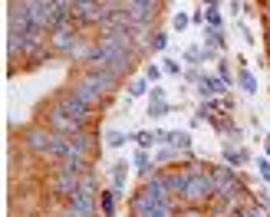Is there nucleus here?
<instances>
[{"mask_svg":"<svg viewBox=\"0 0 270 217\" xmlns=\"http://www.w3.org/2000/svg\"><path fill=\"white\" fill-rule=\"evenodd\" d=\"M267 4H270V0H267Z\"/></svg>","mask_w":270,"mask_h":217,"instance_id":"nucleus-27","label":"nucleus"},{"mask_svg":"<svg viewBox=\"0 0 270 217\" xmlns=\"http://www.w3.org/2000/svg\"><path fill=\"white\" fill-rule=\"evenodd\" d=\"M172 145L182 148V152H188V148H191V135L188 132H172Z\"/></svg>","mask_w":270,"mask_h":217,"instance_id":"nucleus-12","label":"nucleus"},{"mask_svg":"<svg viewBox=\"0 0 270 217\" xmlns=\"http://www.w3.org/2000/svg\"><path fill=\"white\" fill-rule=\"evenodd\" d=\"M50 142H53V132H30L26 135V145H30L33 152H40V155L50 152Z\"/></svg>","mask_w":270,"mask_h":217,"instance_id":"nucleus-5","label":"nucleus"},{"mask_svg":"<svg viewBox=\"0 0 270 217\" xmlns=\"http://www.w3.org/2000/svg\"><path fill=\"white\" fill-rule=\"evenodd\" d=\"M221 92H224V82H221V76H204V79H201V96L214 99V96H221Z\"/></svg>","mask_w":270,"mask_h":217,"instance_id":"nucleus-7","label":"nucleus"},{"mask_svg":"<svg viewBox=\"0 0 270 217\" xmlns=\"http://www.w3.org/2000/svg\"><path fill=\"white\" fill-rule=\"evenodd\" d=\"M106 145H109V148L126 145V135H122V132H106Z\"/></svg>","mask_w":270,"mask_h":217,"instance_id":"nucleus-15","label":"nucleus"},{"mask_svg":"<svg viewBox=\"0 0 270 217\" xmlns=\"http://www.w3.org/2000/svg\"><path fill=\"white\" fill-rule=\"evenodd\" d=\"M204 7L208 10H218V0H204Z\"/></svg>","mask_w":270,"mask_h":217,"instance_id":"nucleus-24","label":"nucleus"},{"mask_svg":"<svg viewBox=\"0 0 270 217\" xmlns=\"http://www.w3.org/2000/svg\"><path fill=\"white\" fill-rule=\"evenodd\" d=\"M178 152H182V148H162V152H158V162H168V158H175Z\"/></svg>","mask_w":270,"mask_h":217,"instance_id":"nucleus-22","label":"nucleus"},{"mask_svg":"<svg viewBox=\"0 0 270 217\" xmlns=\"http://www.w3.org/2000/svg\"><path fill=\"white\" fill-rule=\"evenodd\" d=\"M188 24H191L188 14H175V30H188Z\"/></svg>","mask_w":270,"mask_h":217,"instance_id":"nucleus-20","label":"nucleus"},{"mask_svg":"<svg viewBox=\"0 0 270 217\" xmlns=\"http://www.w3.org/2000/svg\"><path fill=\"white\" fill-rule=\"evenodd\" d=\"M126 171H128V162H119L116 168H112V178H116V191H122V184H126Z\"/></svg>","mask_w":270,"mask_h":217,"instance_id":"nucleus-10","label":"nucleus"},{"mask_svg":"<svg viewBox=\"0 0 270 217\" xmlns=\"http://www.w3.org/2000/svg\"><path fill=\"white\" fill-rule=\"evenodd\" d=\"M214 174H208V171H191L188 174V188H184L182 198H188V201H208L211 194H214Z\"/></svg>","mask_w":270,"mask_h":217,"instance_id":"nucleus-2","label":"nucleus"},{"mask_svg":"<svg viewBox=\"0 0 270 217\" xmlns=\"http://www.w3.org/2000/svg\"><path fill=\"white\" fill-rule=\"evenodd\" d=\"M204 20H208V26L221 30V14H218V10H208V14H204Z\"/></svg>","mask_w":270,"mask_h":217,"instance_id":"nucleus-17","label":"nucleus"},{"mask_svg":"<svg viewBox=\"0 0 270 217\" xmlns=\"http://www.w3.org/2000/svg\"><path fill=\"white\" fill-rule=\"evenodd\" d=\"M50 125H53V132H60V135H76V132H82V125L76 122V118H70L63 108H53V112H50Z\"/></svg>","mask_w":270,"mask_h":217,"instance_id":"nucleus-4","label":"nucleus"},{"mask_svg":"<svg viewBox=\"0 0 270 217\" xmlns=\"http://www.w3.org/2000/svg\"><path fill=\"white\" fill-rule=\"evenodd\" d=\"M165 43H168V33H152V46L155 50H165Z\"/></svg>","mask_w":270,"mask_h":217,"instance_id":"nucleus-18","label":"nucleus"},{"mask_svg":"<svg viewBox=\"0 0 270 217\" xmlns=\"http://www.w3.org/2000/svg\"><path fill=\"white\" fill-rule=\"evenodd\" d=\"M267 40H270V30H267Z\"/></svg>","mask_w":270,"mask_h":217,"instance_id":"nucleus-26","label":"nucleus"},{"mask_svg":"<svg viewBox=\"0 0 270 217\" xmlns=\"http://www.w3.org/2000/svg\"><path fill=\"white\" fill-rule=\"evenodd\" d=\"M244 158H247V152H234V148H228V152H224V162L230 164V168H238V164H244Z\"/></svg>","mask_w":270,"mask_h":217,"instance_id":"nucleus-9","label":"nucleus"},{"mask_svg":"<svg viewBox=\"0 0 270 217\" xmlns=\"http://www.w3.org/2000/svg\"><path fill=\"white\" fill-rule=\"evenodd\" d=\"M56 108H63L66 116H70V118H76L80 125H86V122H89V116H92V106H89L86 99H80L76 92H66L63 99L56 102Z\"/></svg>","mask_w":270,"mask_h":217,"instance_id":"nucleus-3","label":"nucleus"},{"mask_svg":"<svg viewBox=\"0 0 270 217\" xmlns=\"http://www.w3.org/2000/svg\"><path fill=\"white\" fill-rule=\"evenodd\" d=\"M116 194H119L116 188H112V191H102V201H99V204H102V214H106V217L116 214Z\"/></svg>","mask_w":270,"mask_h":217,"instance_id":"nucleus-8","label":"nucleus"},{"mask_svg":"<svg viewBox=\"0 0 270 217\" xmlns=\"http://www.w3.org/2000/svg\"><path fill=\"white\" fill-rule=\"evenodd\" d=\"M43 33L46 30H30V33H10L7 36V50L10 56H33V53H43Z\"/></svg>","mask_w":270,"mask_h":217,"instance_id":"nucleus-1","label":"nucleus"},{"mask_svg":"<svg viewBox=\"0 0 270 217\" xmlns=\"http://www.w3.org/2000/svg\"><path fill=\"white\" fill-rule=\"evenodd\" d=\"M145 79H148V82H158V79H162V70L155 66V62H152L148 70H145Z\"/></svg>","mask_w":270,"mask_h":217,"instance_id":"nucleus-19","label":"nucleus"},{"mask_svg":"<svg viewBox=\"0 0 270 217\" xmlns=\"http://www.w3.org/2000/svg\"><path fill=\"white\" fill-rule=\"evenodd\" d=\"M168 112H172V106L165 102V92H162V89H155V92H152L148 116H152V118H162V116H168Z\"/></svg>","mask_w":270,"mask_h":217,"instance_id":"nucleus-6","label":"nucleus"},{"mask_svg":"<svg viewBox=\"0 0 270 217\" xmlns=\"http://www.w3.org/2000/svg\"><path fill=\"white\" fill-rule=\"evenodd\" d=\"M244 217H270V214H267L264 208H247V210H244Z\"/></svg>","mask_w":270,"mask_h":217,"instance_id":"nucleus-23","label":"nucleus"},{"mask_svg":"<svg viewBox=\"0 0 270 217\" xmlns=\"http://www.w3.org/2000/svg\"><path fill=\"white\" fill-rule=\"evenodd\" d=\"M135 164H138V171H142L145 178L152 174V162H148V155H145V148H138V152H135Z\"/></svg>","mask_w":270,"mask_h":217,"instance_id":"nucleus-11","label":"nucleus"},{"mask_svg":"<svg viewBox=\"0 0 270 217\" xmlns=\"http://www.w3.org/2000/svg\"><path fill=\"white\" fill-rule=\"evenodd\" d=\"M257 171H260V178L270 181V162H267V158H260V162H257Z\"/></svg>","mask_w":270,"mask_h":217,"instance_id":"nucleus-21","label":"nucleus"},{"mask_svg":"<svg viewBox=\"0 0 270 217\" xmlns=\"http://www.w3.org/2000/svg\"><path fill=\"white\" fill-rule=\"evenodd\" d=\"M145 92H148V79H135L128 86V96H145Z\"/></svg>","mask_w":270,"mask_h":217,"instance_id":"nucleus-14","label":"nucleus"},{"mask_svg":"<svg viewBox=\"0 0 270 217\" xmlns=\"http://www.w3.org/2000/svg\"><path fill=\"white\" fill-rule=\"evenodd\" d=\"M267 16H270V7H267Z\"/></svg>","mask_w":270,"mask_h":217,"instance_id":"nucleus-25","label":"nucleus"},{"mask_svg":"<svg viewBox=\"0 0 270 217\" xmlns=\"http://www.w3.org/2000/svg\"><path fill=\"white\" fill-rule=\"evenodd\" d=\"M240 86H244V92H254V89H257V82H254V76H250V72H240Z\"/></svg>","mask_w":270,"mask_h":217,"instance_id":"nucleus-16","label":"nucleus"},{"mask_svg":"<svg viewBox=\"0 0 270 217\" xmlns=\"http://www.w3.org/2000/svg\"><path fill=\"white\" fill-rule=\"evenodd\" d=\"M132 138L138 142V145H142V148H148V145H155V142H158V138H155V132H135Z\"/></svg>","mask_w":270,"mask_h":217,"instance_id":"nucleus-13","label":"nucleus"}]
</instances>
